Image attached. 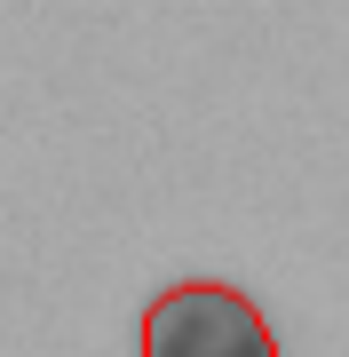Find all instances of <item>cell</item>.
I'll list each match as a JSON object with an SVG mask.
<instances>
[{
    "mask_svg": "<svg viewBox=\"0 0 349 357\" xmlns=\"http://www.w3.org/2000/svg\"><path fill=\"white\" fill-rule=\"evenodd\" d=\"M143 357H278L262 310L231 286H167L143 318Z\"/></svg>",
    "mask_w": 349,
    "mask_h": 357,
    "instance_id": "cell-1",
    "label": "cell"
}]
</instances>
